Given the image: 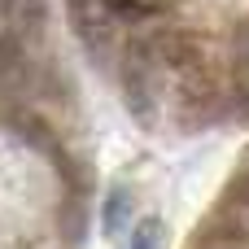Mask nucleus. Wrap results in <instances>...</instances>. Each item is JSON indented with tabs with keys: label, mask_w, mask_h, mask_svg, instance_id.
<instances>
[{
	"label": "nucleus",
	"mask_w": 249,
	"mask_h": 249,
	"mask_svg": "<svg viewBox=\"0 0 249 249\" xmlns=\"http://www.w3.org/2000/svg\"><path fill=\"white\" fill-rule=\"evenodd\" d=\"M228 210H232V214L249 228V175H241V179L228 188Z\"/></svg>",
	"instance_id": "6e6552de"
},
{
	"label": "nucleus",
	"mask_w": 249,
	"mask_h": 249,
	"mask_svg": "<svg viewBox=\"0 0 249 249\" xmlns=\"http://www.w3.org/2000/svg\"><path fill=\"white\" fill-rule=\"evenodd\" d=\"M105 9L114 22H140L153 13V4H144V0H105Z\"/></svg>",
	"instance_id": "0eeeda50"
},
{
	"label": "nucleus",
	"mask_w": 249,
	"mask_h": 249,
	"mask_svg": "<svg viewBox=\"0 0 249 249\" xmlns=\"http://www.w3.org/2000/svg\"><path fill=\"white\" fill-rule=\"evenodd\" d=\"M127 214H131V193L127 188H114L109 197H105V236H123V228H127Z\"/></svg>",
	"instance_id": "39448f33"
},
{
	"label": "nucleus",
	"mask_w": 249,
	"mask_h": 249,
	"mask_svg": "<svg viewBox=\"0 0 249 249\" xmlns=\"http://www.w3.org/2000/svg\"><path fill=\"white\" fill-rule=\"evenodd\" d=\"M66 9H70V26L83 39V48L101 53L109 44V22H114L109 9H105V0H66Z\"/></svg>",
	"instance_id": "f03ea898"
},
{
	"label": "nucleus",
	"mask_w": 249,
	"mask_h": 249,
	"mask_svg": "<svg viewBox=\"0 0 249 249\" xmlns=\"http://www.w3.org/2000/svg\"><path fill=\"white\" fill-rule=\"evenodd\" d=\"M162 245H166L162 219H140L136 232H127V249H162Z\"/></svg>",
	"instance_id": "423d86ee"
},
{
	"label": "nucleus",
	"mask_w": 249,
	"mask_h": 249,
	"mask_svg": "<svg viewBox=\"0 0 249 249\" xmlns=\"http://www.w3.org/2000/svg\"><path fill=\"white\" fill-rule=\"evenodd\" d=\"M0 18L18 35H35L44 26V0H0Z\"/></svg>",
	"instance_id": "20e7f679"
},
{
	"label": "nucleus",
	"mask_w": 249,
	"mask_h": 249,
	"mask_svg": "<svg viewBox=\"0 0 249 249\" xmlns=\"http://www.w3.org/2000/svg\"><path fill=\"white\" fill-rule=\"evenodd\" d=\"M162 61H158V48L153 44H136L123 61V96L131 105V114L153 127L158 123V105H162Z\"/></svg>",
	"instance_id": "f257e3e1"
},
{
	"label": "nucleus",
	"mask_w": 249,
	"mask_h": 249,
	"mask_svg": "<svg viewBox=\"0 0 249 249\" xmlns=\"http://www.w3.org/2000/svg\"><path fill=\"white\" fill-rule=\"evenodd\" d=\"M26 79H31L26 35L9 31V35H0V92H9V96H22Z\"/></svg>",
	"instance_id": "7ed1b4c3"
}]
</instances>
